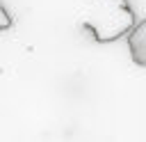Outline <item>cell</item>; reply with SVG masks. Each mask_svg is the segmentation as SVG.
Wrapping results in <instances>:
<instances>
[{
  "label": "cell",
  "instance_id": "cell-2",
  "mask_svg": "<svg viewBox=\"0 0 146 142\" xmlns=\"http://www.w3.org/2000/svg\"><path fill=\"white\" fill-rule=\"evenodd\" d=\"M128 50L135 64L146 66V18L135 23L128 32Z\"/></svg>",
  "mask_w": 146,
  "mask_h": 142
},
{
  "label": "cell",
  "instance_id": "cell-3",
  "mask_svg": "<svg viewBox=\"0 0 146 142\" xmlns=\"http://www.w3.org/2000/svg\"><path fill=\"white\" fill-rule=\"evenodd\" d=\"M14 25V18H11V14L2 7V2H0V32H5V30H9Z\"/></svg>",
  "mask_w": 146,
  "mask_h": 142
},
{
  "label": "cell",
  "instance_id": "cell-1",
  "mask_svg": "<svg viewBox=\"0 0 146 142\" xmlns=\"http://www.w3.org/2000/svg\"><path fill=\"white\" fill-rule=\"evenodd\" d=\"M80 21L98 44H107L130 32L135 11L128 0H84Z\"/></svg>",
  "mask_w": 146,
  "mask_h": 142
}]
</instances>
